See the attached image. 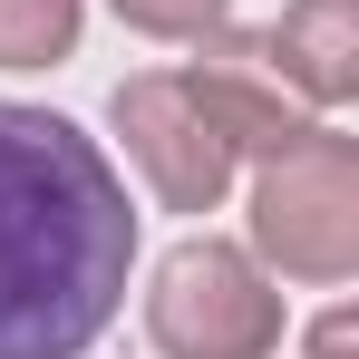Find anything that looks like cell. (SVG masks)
<instances>
[{
    "label": "cell",
    "mask_w": 359,
    "mask_h": 359,
    "mask_svg": "<svg viewBox=\"0 0 359 359\" xmlns=\"http://www.w3.org/2000/svg\"><path fill=\"white\" fill-rule=\"evenodd\" d=\"M136 204L59 107L0 97V359H88L126 311Z\"/></svg>",
    "instance_id": "6da1fadb"
},
{
    "label": "cell",
    "mask_w": 359,
    "mask_h": 359,
    "mask_svg": "<svg viewBox=\"0 0 359 359\" xmlns=\"http://www.w3.org/2000/svg\"><path fill=\"white\" fill-rule=\"evenodd\" d=\"M243 224H252L243 252H252L272 282L340 292L359 272V136H340L330 117H311L282 156H262Z\"/></svg>",
    "instance_id": "7a4b0ae2"
},
{
    "label": "cell",
    "mask_w": 359,
    "mask_h": 359,
    "mask_svg": "<svg viewBox=\"0 0 359 359\" xmlns=\"http://www.w3.org/2000/svg\"><path fill=\"white\" fill-rule=\"evenodd\" d=\"M146 340L156 359H272L282 350V282L224 233H184L146 272Z\"/></svg>",
    "instance_id": "3957f363"
},
{
    "label": "cell",
    "mask_w": 359,
    "mask_h": 359,
    "mask_svg": "<svg viewBox=\"0 0 359 359\" xmlns=\"http://www.w3.org/2000/svg\"><path fill=\"white\" fill-rule=\"evenodd\" d=\"M107 126H117L136 184H146L165 214H214V204L233 194V175H243V156L224 146V126L194 97L184 68H136V78H117Z\"/></svg>",
    "instance_id": "277c9868"
},
{
    "label": "cell",
    "mask_w": 359,
    "mask_h": 359,
    "mask_svg": "<svg viewBox=\"0 0 359 359\" xmlns=\"http://www.w3.org/2000/svg\"><path fill=\"white\" fill-rule=\"evenodd\" d=\"M184 78H194V97L214 107L224 146H233V156H252V165H262V156H282L301 126H311V107H301L292 88H282L272 68L252 59V39H243L233 20L194 39V68H184Z\"/></svg>",
    "instance_id": "5b68a950"
},
{
    "label": "cell",
    "mask_w": 359,
    "mask_h": 359,
    "mask_svg": "<svg viewBox=\"0 0 359 359\" xmlns=\"http://www.w3.org/2000/svg\"><path fill=\"white\" fill-rule=\"evenodd\" d=\"M243 39H252V59L272 68L311 117H330V107L359 97V0H282V20H262Z\"/></svg>",
    "instance_id": "8992f818"
},
{
    "label": "cell",
    "mask_w": 359,
    "mask_h": 359,
    "mask_svg": "<svg viewBox=\"0 0 359 359\" xmlns=\"http://www.w3.org/2000/svg\"><path fill=\"white\" fill-rule=\"evenodd\" d=\"M88 29V0H0V68H59Z\"/></svg>",
    "instance_id": "52a82bcc"
},
{
    "label": "cell",
    "mask_w": 359,
    "mask_h": 359,
    "mask_svg": "<svg viewBox=\"0 0 359 359\" xmlns=\"http://www.w3.org/2000/svg\"><path fill=\"white\" fill-rule=\"evenodd\" d=\"M107 10H117L136 39H184V49H194L204 29L233 20V0H107Z\"/></svg>",
    "instance_id": "ba28073f"
},
{
    "label": "cell",
    "mask_w": 359,
    "mask_h": 359,
    "mask_svg": "<svg viewBox=\"0 0 359 359\" xmlns=\"http://www.w3.org/2000/svg\"><path fill=\"white\" fill-rule=\"evenodd\" d=\"M311 359H359V311L350 301H330V311L311 320Z\"/></svg>",
    "instance_id": "9c48e42d"
}]
</instances>
